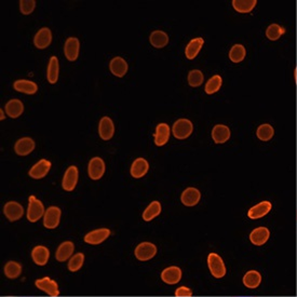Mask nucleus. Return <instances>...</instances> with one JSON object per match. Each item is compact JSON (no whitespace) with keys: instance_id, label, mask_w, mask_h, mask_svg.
Returning a JSON list of instances; mask_svg holds the SVG:
<instances>
[{"instance_id":"11","label":"nucleus","mask_w":297,"mask_h":297,"mask_svg":"<svg viewBox=\"0 0 297 297\" xmlns=\"http://www.w3.org/2000/svg\"><path fill=\"white\" fill-rule=\"evenodd\" d=\"M182 279V269L177 266H170L161 272V280L169 285H174Z\"/></svg>"},{"instance_id":"16","label":"nucleus","mask_w":297,"mask_h":297,"mask_svg":"<svg viewBox=\"0 0 297 297\" xmlns=\"http://www.w3.org/2000/svg\"><path fill=\"white\" fill-rule=\"evenodd\" d=\"M52 41V34L51 31L48 27H42L41 30L38 31V33L35 35L34 43L36 48L38 49H46L50 46V43Z\"/></svg>"},{"instance_id":"1","label":"nucleus","mask_w":297,"mask_h":297,"mask_svg":"<svg viewBox=\"0 0 297 297\" xmlns=\"http://www.w3.org/2000/svg\"><path fill=\"white\" fill-rule=\"evenodd\" d=\"M208 267L212 276L216 279H221L226 276V266L223 258L216 253H210L208 256Z\"/></svg>"},{"instance_id":"5","label":"nucleus","mask_w":297,"mask_h":297,"mask_svg":"<svg viewBox=\"0 0 297 297\" xmlns=\"http://www.w3.org/2000/svg\"><path fill=\"white\" fill-rule=\"evenodd\" d=\"M62 211L57 207H50L47 209V211L43 216V226L48 229H55L59 226L61 221Z\"/></svg>"},{"instance_id":"24","label":"nucleus","mask_w":297,"mask_h":297,"mask_svg":"<svg viewBox=\"0 0 297 297\" xmlns=\"http://www.w3.org/2000/svg\"><path fill=\"white\" fill-rule=\"evenodd\" d=\"M170 139V128L166 123H159L156 128L155 144L157 146H163Z\"/></svg>"},{"instance_id":"17","label":"nucleus","mask_w":297,"mask_h":297,"mask_svg":"<svg viewBox=\"0 0 297 297\" xmlns=\"http://www.w3.org/2000/svg\"><path fill=\"white\" fill-rule=\"evenodd\" d=\"M75 251V245L71 241H65L60 244L55 253V258L57 262L64 263L69 260L72 256V253Z\"/></svg>"},{"instance_id":"35","label":"nucleus","mask_w":297,"mask_h":297,"mask_svg":"<svg viewBox=\"0 0 297 297\" xmlns=\"http://www.w3.org/2000/svg\"><path fill=\"white\" fill-rule=\"evenodd\" d=\"M246 51L242 45H235L229 51V59L234 63H240L245 59Z\"/></svg>"},{"instance_id":"41","label":"nucleus","mask_w":297,"mask_h":297,"mask_svg":"<svg viewBox=\"0 0 297 297\" xmlns=\"http://www.w3.org/2000/svg\"><path fill=\"white\" fill-rule=\"evenodd\" d=\"M36 7L35 0H21L20 2V9L21 12L24 14V16H30L33 13Z\"/></svg>"},{"instance_id":"10","label":"nucleus","mask_w":297,"mask_h":297,"mask_svg":"<svg viewBox=\"0 0 297 297\" xmlns=\"http://www.w3.org/2000/svg\"><path fill=\"white\" fill-rule=\"evenodd\" d=\"M111 236V230L108 228H101L92 230L84 236V242L91 245H98L104 242Z\"/></svg>"},{"instance_id":"28","label":"nucleus","mask_w":297,"mask_h":297,"mask_svg":"<svg viewBox=\"0 0 297 297\" xmlns=\"http://www.w3.org/2000/svg\"><path fill=\"white\" fill-rule=\"evenodd\" d=\"M242 282L245 287L257 288L260 284V282H262V274L256 270H249L243 276Z\"/></svg>"},{"instance_id":"37","label":"nucleus","mask_w":297,"mask_h":297,"mask_svg":"<svg viewBox=\"0 0 297 297\" xmlns=\"http://www.w3.org/2000/svg\"><path fill=\"white\" fill-rule=\"evenodd\" d=\"M84 263V254L83 253H77V254L72 255L70 259L68 260L67 268L71 272H77L79 269H81Z\"/></svg>"},{"instance_id":"7","label":"nucleus","mask_w":297,"mask_h":297,"mask_svg":"<svg viewBox=\"0 0 297 297\" xmlns=\"http://www.w3.org/2000/svg\"><path fill=\"white\" fill-rule=\"evenodd\" d=\"M88 173L90 178L93 180L102 178L105 173V162L103 159L100 157L92 158L88 165Z\"/></svg>"},{"instance_id":"4","label":"nucleus","mask_w":297,"mask_h":297,"mask_svg":"<svg viewBox=\"0 0 297 297\" xmlns=\"http://www.w3.org/2000/svg\"><path fill=\"white\" fill-rule=\"evenodd\" d=\"M157 254V246L151 242H142L135 248L134 255L141 262H147Z\"/></svg>"},{"instance_id":"15","label":"nucleus","mask_w":297,"mask_h":297,"mask_svg":"<svg viewBox=\"0 0 297 297\" xmlns=\"http://www.w3.org/2000/svg\"><path fill=\"white\" fill-rule=\"evenodd\" d=\"M79 49H80V42H79L78 38H68L64 46V53L65 56H66V59L70 62L76 61L79 55Z\"/></svg>"},{"instance_id":"13","label":"nucleus","mask_w":297,"mask_h":297,"mask_svg":"<svg viewBox=\"0 0 297 297\" xmlns=\"http://www.w3.org/2000/svg\"><path fill=\"white\" fill-rule=\"evenodd\" d=\"M201 199L200 191L194 187H188L180 195V201L186 207H194L199 204Z\"/></svg>"},{"instance_id":"27","label":"nucleus","mask_w":297,"mask_h":297,"mask_svg":"<svg viewBox=\"0 0 297 297\" xmlns=\"http://www.w3.org/2000/svg\"><path fill=\"white\" fill-rule=\"evenodd\" d=\"M13 88L16 89L18 92L24 93V94H35L38 91V85L36 84L34 81L25 80V79H22V80H17L13 84Z\"/></svg>"},{"instance_id":"18","label":"nucleus","mask_w":297,"mask_h":297,"mask_svg":"<svg viewBox=\"0 0 297 297\" xmlns=\"http://www.w3.org/2000/svg\"><path fill=\"white\" fill-rule=\"evenodd\" d=\"M115 133L114 122L110 117H103L98 125V134L104 141L111 140Z\"/></svg>"},{"instance_id":"8","label":"nucleus","mask_w":297,"mask_h":297,"mask_svg":"<svg viewBox=\"0 0 297 297\" xmlns=\"http://www.w3.org/2000/svg\"><path fill=\"white\" fill-rule=\"evenodd\" d=\"M4 214L10 222H17L24 215V209L19 202L9 201L4 207Z\"/></svg>"},{"instance_id":"9","label":"nucleus","mask_w":297,"mask_h":297,"mask_svg":"<svg viewBox=\"0 0 297 297\" xmlns=\"http://www.w3.org/2000/svg\"><path fill=\"white\" fill-rule=\"evenodd\" d=\"M78 169L77 166L71 165L66 170L63 177V182H62V187L64 190L66 191H72L76 188L77 183H78Z\"/></svg>"},{"instance_id":"42","label":"nucleus","mask_w":297,"mask_h":297,"mask_svg":"<svg viewBox=\"0 0 297 297\" xmlns=\"http://www.w3.org/2000/svg\"><path fill=\"white\" fill-rule=\"evenodd\" d=\"M174 294L176 297H190L192 295V292L189 287L179 286L178 288H176Z\"/></svg>"},{"instance_id":"39","label":"nucleus","mask_w":297,"mask_h":297,"mask_svg":"<svg viewBox=\"0 0 297 297\" xmlns=\"http://www.w3.org/2000/svg\"><path fill=\"white\" fill-rule=\"evenodd\" d=\"M283 34H284V30L278 24H271L268 26L266 30L267 38L271 41L278 40Z\"/></svg>"},{"instance_id":"20","label":"nucleus","mask_w":297,"mask_h":297,"mask_svg":"<svg viewBox=\"0 0 297 297\" xmlns=\"http://www.w3.org/2000/svg\"><path fill=\"white\" fill-rule=\"evenodd\" d=\"M269 237V229L266 227H257L250 234V241L256 246H262L268 241Z\"/></svg>"},{"instance_id":"29","label":"nucleus","mask_w":297,"mask_h":297,"mask_svg":"<svg viewBox=\"0 0 297 297\" xmlns=\"http://www.w3.org/2000/svg\"><path fill=\"white\" fill-rule=\"evenodd\" d=\"M149 41L150 45L153 47L157 49H161L169 43V36L162 31H155L150 34Z\"/></svg>"},{"instance_id":"31","label":"nucleus","mask_w":297,"mask_h":297,"mask_svg":"<svg viewBox=\"0 0 297 297\" xmlns=\"http://www.w3.org/2000/svg\"><path fill=\"white\" fill-rule=\"evenodd\" d=\"M59 72H60L59 60H57L56 56H52L51 59H50L49 66H48V72H47L48 81L51 84L56 83L57 79H59Z\"/></svg>"},{"instance_id":"3","label":"nucleus","mask_w":297,"mask_h":297,"mask_svg":"<svg viewBox=\"0 0 297 297\" xmlns=\"http://www.w3.org/2000/svg\"><path fill=\"white\" fill-rule=\"evenodd\" d=\"M193 131V125L188 119H178L172 128V133L177 140H185L189 137Z\"/></svg>"},{"instance_id":"34","label":"nucleus","mask_w":297,"mask_h":297,"mask_svg":"<svg viewBox=\"0 0 297 297\" xmlns=\"http://www.w3.org/2000/svg\"><path fill=\"white\" fill-rule=\"evenodd\" d=\"M4 272L7 278L9 279H17L21 276L22 273V265L14 260H10L7 263L4 268Z\"/></svg>"},{"instance_id":"33","label":"nucleus","mask_w":297,"mask_h":297,"mask_svg":"<svg viewBox=\"0 0 297 297\" xmlns=\"http://www.w3.org/2000/svg\"><path fill=\"white\" fill-rule=\"evenodd\" d=\"M256 0H234L233 7L239 13H250L255 8Z\"/></svg>"},{"instance_id":"40","label":"nucleus","mask_w":297,"mask_h":297,"mask_svg":"<svg viewBox=\"0 0 297 297\" xmlns=\"http://www.w3.org/2000/svg\"><path fill=\"white\" fill-rule=\"evenodd\" d=\"M205 80V77L204 74L198 69H193L191 71H189V74H188V83H189L190 86L192 88H197V86H200Z\"/></svg>"},{"instance_id":"38","label":"nucleus","mask_w":297,"mask_h":297,"mask_svg":"<svg viewBox=\"0 0 297 297\" xmlns=\"http://www.w3.org/2000/svg\"><path fill=\"white\" fill-rule=\"evenodd\" d=\"M222 83H223L222 77L220 75H215L212 78L209 79V81L206 84L205 90L208 94H214L221 89Z\"/></svg>"},{"instance_id":"2","label":"nucleus","mask_w":297,"mask_h":297,"mask_svg":"<svg viewBox=\"0 0 297 297\" xmlns=\"http://www.w3.org/2000/svg\"><path fill=\"white\" fill-rule=\"evenodd\" d=\"M46 210L42 202L38 200L35 195H31L28 198V208H27V220L31 223L38 222L42 216H45Z\"/></svg>"},{"instance_id":"26","label":"nucleus","mask_w":297,"mask_h":297,"mask_svg":"<svg viewBox=\"0 0 297 297\" xmlns=\"http://www.w3.org/2000/svg\"><path fill=\"white\" fill-rule=\"evenodd\" d=\"M205 45V40L198 37L192 39L189 43H188L186 49H185V55L188 60H193L195 56L198 55L200 50L202 49Z\"/></svg>"},{"instance_id":"21","label":"nucleus","mask_w":297,"mask_h":297,"mask_svg":"<svg viewBox=\"0 0 297 297\" xmlns=\"http://www.w3.org/2000/svg\"><path fill=\"white\" fill-rule=\"evenodd\" d=\"M32 258L38 266H46L50 258V251L43 245L35 246L32 251Z\"/></svg>"},{"instance_id":"6","label":"nucleus","mask_w":297,"mask_h":297,"mask_svg":"<svg viewBox=\"0 0 297 297\" xmlns=\"http://www.w3.org/2000/svg\"><path fill=\"white\" fill-rule=\"evenodd\" d=\"M35 285L37 288H39L40 291L45 292L49 296H59L60 295V288L59 285H57L56 282L52 280L49 277H45L41 279H37L35 281Z\"/></svg>"},{"instance_id":"14","label":"nucleus","mask_w":297,"mask_h":297,"mask_svg":"<svg viewBox=\"0 0 297 297\" xmlns=\"http://www.w3.org/2000/svg\"><path fill=\"white\" fill-rule=\"evenodd\" d=\"M272 205L269 201H263L259 202L258 205L252 207L248 211V216L251 220H258L262 219L265 215H267L271 211Z\"/></svg>"},{"instance_id":"22","label":"nucleus","mask_w":297,"mask_h":297,"mask_svg":"<svg viewBox=\"0 0 297 297\" xmlns=\"http://www.w3.org/2000/svg\"><path fill=\"white\" fill-rule=\"evenodd\" d=\"M35 142L31 137H23L20 139L14 146V150L19 156H27L30 155L32 151L35 149Z\"/></svg>"},{"instance_id":"25","label":"nucleus","mask_w":297,"mask_h":297,"mask_svg":"<svg viewBox=\"0 0 297 297\" xmlns=\"http://www.w3.org/2000/svg\"><path fill=\"white\" fill-rule=\"evenodd\" d=\"M230 137V130L227 126L216 125L212 130V139L216 144L226 143Z\"/></svg>"},{"instance_id":"23","label":"nucleus","mask_w":297,"mask_h":297,"mask_svg":"<svg viewBox=\"0 0 297 297\" xmlns=\"http://www.w3.org/2000/svg\"><path fill=\"white\" fill-rule=\"evenodd\" d=\"M110 69L114 76L122 78L125 77L128 71V63L125 59H122L120 56L114 57L110 63Z\"/></svg>"},{"instance_id":"32","label":"nucleus","mask_w":297,"mask_h":297,"mask_svg":"<svg viewBox=\"0 0 297 297\" xmlns=\"http://www.w3.org/2000/svg\"><path fill=\"white\" fill-rule=\"evenodd\" d=\"M160 213H161V204L159 201H153L143 212V220L145 222H150Z\"/></svg>"},{"instance_id":"19","label":"nucleus","mask_w":297,"mask_h":297,"mask_svg":"<svg viewBox=\"0 0 297 297\" xmlns=\"http://www.w3.org/2000/svg\"><path fill=\"white\" fill-rule=\"evenodd\" d=\"M148 170H149V163L146 159L137 158L133 161L130 173H131V175L134 178H142L143 176L147 174Z\"/></svg>"},{"instance_id":"36","label":"nucleus","mask_w":297,"mask_h":297,"mask_svg":"<svg viewBox=\"0 0 297 297\" xmlns=\"http://www.w3.org/2000/svg\"><path fill=\"white\" fill-rule=\"evenodd\" d=\"M273 134H274V130L270 125H268V123H264V125L259 126L257 128L256 135L260 141L263 142L270 141L272 139Z\"/></svg>"},{"instance_id":"30","label":"nucleus","mask_w":297,"mask_h":297,"mask_svg":"<svg viewBox=\"0 0 297 297\" xmlns=\"http://www.w3.org/2000/svg\"><path fill=\"white\" fill-rule=\"evenodd\" d=\"M24 105L20 100H11L6 104V113L10 118H18L23 114Z\"/></svg>"},{"instance_id":"12","label":"nucleus","mask_w":297,"mask_h":297,"mask_svg":"<svg viewBox=\"0 0 297 297\" xmlns=\"http://www.w3.org/2000/svg\"><path fill=\"white\" fill-rule=\"evenodd\" d=\"M50 169H51V162L47 159H41L40 161L33 165L28 174L34 179H41L48 174Z\"/></svg>"},{"instance_id":"43","label":"nucleus","mask_w":297,"mask_h":297,"mask_svg":"<svg viewBox=\"0 0 297 297\" xmlns=\"http://www.w3.org/2000/svg\"><path fill=\"white\" fill-rule=\"evenodd\" d=\"M0 114H2V117H0V119H2V120H4V119L6 118V116H5V113H4V110H0Z\"/></svg>"}]
</instances>
